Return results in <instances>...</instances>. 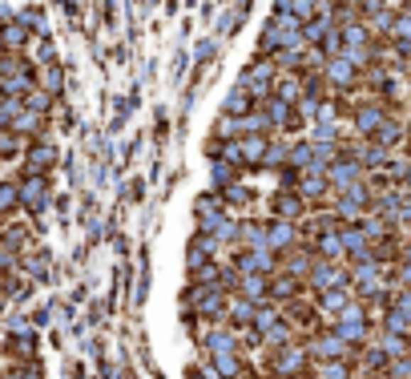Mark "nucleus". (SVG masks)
<instances>
[{"instance_id":"2eb2a0df","label":"nucleus","mask_w":411,"mask_h":379,"mask_svg":"<svg viewBox=\"0 0 411 379\" xmlns=\"http://www.w3.org/2000/svg\"><path fill=\"white\" fill-rule=\"evenodd\" d=\"M238 327H222V319L210 327V335L202 339V347H206V355H222V351H238Z\"/></svg>"},{"instance_id":"393cba45","label":"nucleus","mask_w":411,"mask_h":379,"mask_svg":"<svg viewBox=\"0 0 411 379\" xmlns=\"http://www.w3.org/2000/svg\"><path fill=\"white\" fill-rule=\"evenodd\" d=\"M283 165H290V141L278 133V138H270V145H266L262 170H283Z\"/></svg>"},{"instance_id":"0eeeda50","label":"nucleus","mask_w":411,"mask_h":379,"mask_svg":"<svg viewBox=\"0 0 411 379\" xmlns=\"http://www.w3.org/2000/svg\"><path fill=\"white\" fill-rule=\"evenodd\" d=\"M234 266L242 270V275H274L278 270V254L270 251V246H258V251H242L234 254Z\"/></svg>"},{"instance_id":"a19ab883","label":"nucleus","mask_w":411,"mask_h":379,"mask_svg":"<svg viewBox=\"0 0 411 379\" xmlns=\"http://www.w3.org/2000/svg\"><path fill=\"white\" fill-rule=\"evenodd\" d=\"M214 53H218V40H202V45H198V49H194V57H198V69H206V65H210L214 61Z\"/></svg>"},{"instance_id":"de8ad7c7","label":"nucleus","mask_w":411,"mask_h":379,"mask_svg":"<svg viewBox=\"0 0 411 379\" xmlns=\"http://www.w3.org/2000/svg\"><path fill=\"white\" fill-rule=\"evenodd\" d=\"M407 121H411V101H407Z\"/></svg>"},{"instance_id":"a211bd4d","label":"nucleus","mask_w":411,"mask_h":379,"mask_svg":"<svg viewBox=\"0 0 411 379\" xmlns=\"http://www.w3.org/2000/svg\"><path fill=\"white\" fill-rule=\"evenodd\" d=\"M53 162H57V150H53L49 141H37V145L25 150V174H49Z\"/></svg>"},{"instance_id":"4468645a","label":"nucleus","mask_w":411,"mask_h":379,"mask_svg":"<svg viewBox=\"0 0 411 379\" xmlns=\"http://www.w3.org/2000/svg\"><path fill=\"white\" fill-rule=\"evenodd\" d=\"M299 194L307 202H335V190L327 182V174H314V170H302L299 177Z\"/></svg>"},{"instance_id":"aec40b11","label":"nucleus","mask_w":411,"mask_h":379,"mask_svg":"<svg viewBox=\"0 0 411 379\" xmlns=\"http://www.w3.org/2000/svg\"><path fill=\"white\" fill-rule=\"evenodd\" d=\"M234 295H242L250 303H266V299H270V275H242Z\"/></svg>"},{"instance_id":"7ed1b4c3","label":"nucleus","mask_w":411,"mask_h":379,"mask_svg":"<svg viewBox=\"0 0 411 379\" xmlns=\"http://www.w3.org/2000/svg\"><path fill=\"white\" fill-rule=\"evenodd\" d=\"M311 355H314V359H323V363H327V359H351V363H359V347L347 343L335 327L323 331V335H314V339H311Z\"/></svg>"},{"instance_id":"bb28decb","label":"nucleus","mask_w":411,"mask_h":379,"mask_svg":"<svg viewBox=\"0 0 411 379\" xmlns=\"http://www.w3.org/2000/svg\"><path fill=\"white\" fill-rule=\"evenodd\" d=\"M234 182H238V165L222 162V158H218V162H210V190H218V194H222V190L234 186Z\"/></svg>"},{"instance_id":"ea45409f","label":"nucleus","mask_w":411,"mask_h":379,"mask_svg":"<svg viewBox=\"0 0 411 379\" xmlns=\"http://www.w3.org/2000/svg\"><path fill=\"white\" fill-rule=\"evenodd\" d=\"M25 270H28L33 278H45V275H49V254H28V258H25Z\"/></svg>"},{"instance_id":"9d476101","label":"nucleus","mask_w":411,"mask_h":379,"mask_svg":"<svg viewBox=\"0 0 411 379\" xmlns=\"http://www.w3.org/2000/svg\"><path fill=\"white\" fill-rule=\"evenodd\" d=\"M270 214L274 218H287V222H302V214H307V198H302L299 190H274L270 194Z\"/></svg>"},{"instance_id":"37998d69","label":"nucleus","mask_w":411,"mask_h":379,"mask_svg":"<svg viewBox=\"0 0 411 379\" xmlns=\"http://www.w3.org/2000/svg\"><path fill=\"white\" fill-rule=\"evenodd\" d=\"M129 198H133V202H141V198H146V182H141V177H133V182H129Z\"/></svg>"},{"instance_id":"6ab92c4d","label":"nucleus","mask_w":411,"mask_h":379,"mask_svg":"<svg viewBox=\"0 0 411 379\" xmlns=\"http://www.w3.org/2000/svg\"><path fill=\"white\" fill-rule=\"evenodd\" d=\"M314 263H319V254H314V246H295V251L287 254V275H295V278H311V270H314Z\"/></svg>"},{"instance_id":"cd10ccee","label":"nucleus","mask_w":411,"mask_h":379,"mask_svg":"<svg viewBox=\"0 0 411 379\" xmlns=\"http://www.w3.org/2000/svg\"><path fill=\"white\" fill-rule=\"evenodd\" d=\"M40 126H45V114H37V109H21L13 121V133H21V138H37Z\"/></svg>"},{"instance_id":"5701e85b","label":"nucleus","mask_w":411,"mask_h":379,"mask_svg":"<svg viewBox=\"0 0 411 379\" xmlns=\"http://www.w3.org/2000/svg\"><path fill=\"white\" fill-rule=\"evenodd\" d=\"M274 97H278V101H299L302 97V73H278L274 77Z\"/></svg>"},{"instance_id":"9b49d317","label":"nucleus","mask_w":411,"mask_h":379,"mask_svg":"<svg viewBox=\"0 0 411 379\" xmlns=\"http://www.w3.org/2000/svg\"><path fill=\"white\" fill-rule=\"evenodd\" d=\"M407 133H411V129H407V121H403V117H399V114H387V117H383V126H379V129L371 133V141H379L383 150L395 153V150H403Z\"/></svg>"},{"instance_id":"f257e3e1","label":"nucleus","mask_w":411,"mask_h":379,"mask_svg":"<svg viewBox=\"0 0 411 379\" xmlns=\"http://www.w3.org/2000/svg\"><path fill=\"white\" fill-rule=\"evenodd\" d=\"M302 40V21L295 13H270V21L262 25L258 37V57H274L278 49H299Z\"/></svg>"},{"instance_id":"58836bf2","label":"nucleus","mask_w":411,"mask_h":379,"mask_svg":"<svg viewBox=\"0 0 411 379\" xmlns=\"http://www.w3.org/2000/svg\"><path fill=\"white\" fill-rule=\"evenodd\" d=\"M383 375H387V379H411V355H399V359H391Z\"/></svg>"},{"instance_id":"f3484780","label":"nucleus","mask_w":411,"mask_h":379,"mask_svg":"<svg viewBox=\"0 0 411 379\" xmlns=\"http://www.w3.org/2000/svg\"><path fill=\"white\" fill-rule=\"evenodd\" d=\"M311 246H314L319 258H327V263H343V258H347V246H343V234H339V230H327V234L311 238Z\"/></svg>"},{"instance_id":"b1692460","label":"nucleus","mask_w":411,"mask_h":379,"mask_svg":"<svg viewBox=\"0 0 411 379\" xmlns=\"http://www.w3.org/2000/svg\"><path fill=\"white\" fill-rule=\"evenodd\" d=\"M375 347L387 355V359H399V355H411V335H399V331H383Z\"/></svg>"},{"instance_id":"20e7f679","label":"nucleus","mask_w":411,"mask_h":379,"mask_svg":"<svg viewBox=\"0 0 411 379\" xmlns=\"http://www.w3.org/2000/svg\"><path fill=\"white\" fill-rule=\"evenodd\" d=\"M327 182H331V190H347V186H355V182H367V170L359 165V158L355 153H339L335 162H331V170H327Z\"/></svg>"},{"instance_id":"c03bdc74","label":"nucleus","mask_w":411,"mask_h":379,"mask_svg":"<svg viewBox=\"0 0 411 379\" xmlns=\"http://www.w3.org/2000/svg\"><path fill=\"white\" fill-rule=\"evenodd\" d=\"M399 282L411 287V258H403V266H399Z\"/></svg>"},{"instance_id":"49530a36","label":"nucleus","mask_w":411,"mask_h":379,"mask_svg":"<svg viewBox=\"0 0 411 379\" xmlns=\"http://www.w3.org/2000/svg\"><path fill=\"white\" fill-rule=\"evenodd\" d=\"M403 258H411V242H407V251H403Z\"/></svg>"},{"instance_id":"f03ea898","label":"nucleus","mask_w":411,"mask_h":379,"mask_svg":"<svg viewBox=\"0 0 411 379\" xmlns=\"http://www.w3.org/2000/svg\"><path fill=\"white\" fill-rule=\"evenodd\" d=\"M335 331H339L347 343L363 347V343H367V335H371V315H367V307L355 299V303H351L343 315H335Z\"/></svg>"},{"instance_id":"a18cd8bd","label":"nucleus","mask_w":411,"mask_h":379,"mask_svg":"<svg viewBox=\"0 0 411 379\" xmlns=\"http://www.w3.org/2000/svg\"><path fill=\"white\" fill-rule=\"evenodd\" d=\"M4 53H9V49H4V37H0V57H4Z\"/></svg>"},{"instance_id":"4be33fe9","label":"nucleus","mask_w":411,"mask_h":379,"mask_svg":"<svg viewBox=\"0 0 411 379\" xmlns=\"http://www.w3.org/2000/svg\"><path fill=\"white\" fill-rule=\"evenodd\" d=\"M254 311H258V303H250V299L234 295L230 307H226V319H230V327H254Z\"/></svg>"},{"instance_id":"ddd939ff","label":"nucleus","mask_w":411,"mask_h":379,"mask_svg":"<svg viewBox=\"0 0 411 379\" xmlns=\"http://www.w3.org/2000/svg\"><path fill=\"white\" fill-rule=\"evenodd\" d=\"M21 206H28L33 214H40L49 206V182H45V174H28L21 182Z\"/></svg>"},{"instance_id":"72a5a7b5","label":"nucleus","mask_w":411,"mask_h":379,"mask_svg":"<svg viewBox=\"0 0 411 379\" xmlns=\"http://www.w3.org/2000/svg\"><path fill=\"white\" fill-rule=\"evenodd\" d=\"M0 37H4V49H25L33 33H28V25H25V21H21V25H9V28H0Z\"/></svg>"},{"instance_id":"f8f14e48","label":"nucleus","mask_w":411,"mask_h":379,"mask_svg":"<svg viewBox=\"0 0 411 379\" xmlns=\"http://www.w3.org/2000/svg\"><path fill=\"white\" fill-rule=\"evenodd\" d=\"M355 299H359V295H355V287H335V291H323V295H314V307H319V315H343V311H347L351 303H355Z\"/></svg>"},{"instance_id":"4c0bfd02","label":"nucleus","mask_w":411,"mask_h":379,"mask_svg":"<svg viewBox=\"0 0 411 379\" xmlns=\"http://www.w3.org/2000/svg\"><path fill=\"white\" fill-rule=\"evenodd\" d=\"M25 109L49 114V109H53V93H45V89H28V93H25Z\"/></svg>"},{"instance_id":"dca6fc26","label":"nucleus","mask_w":411,"mask_h":379,"mask_svg":"<svg viewBox=\"0 0 411 379\" xmlns=\"http://www.w3.org/2000/svg\"><path fill=\"white\" fill-rule=\"evenodd\" d=\"M226 214V202H222V194L218 190H202L198 198H194V218H198V226H206L210 218Z\"/></svg>"},{"instance_id":"f704fd0d","label":"nucleus","mask_w":411,"mask_h":379,"mask_svg":"<svg viewBox=\"0 0 411 379\" xmlns=\"http://www.w3.org/2000/svg\"><path fill=\"white\" fill-rule=\"evenodd\" d=\"M262 343H266V347H274V351H278V347H287V343H290V327L278 319L270 331H262Z\"/></svg>"},{"instance_id":"a878e982","label":"nucleus","mask_w":411,"mask_h":379,"mask_svg":"<svg viewBox=\"0 0 411 379\" xmlns=\"http://www.w3.org/2000/svg\"><path fill=\"white\" fill-rule=\"evenodd\" d=\"M299 291H302V278H295V275H270V299H274V303L295 299Z\"/></svg>"},{"instance_id":"412c9836","label":"nucleus","mask_w":411,"mask_h":379,"mask_svg":"<svg viewBox=\"0 0 411 379\" xmlns=\"http://www.w3.org/2000/svg\"><path fill=\"white\" fill-rule=\"evenodd\" d=\"M250 109H258V101H254L242 85H234L230 93H226V101H222V114L226 117H246Z\"/></svg>"},{"instance_id":"2f4dec72","label":"nucleus","mask_w":411,"mask_h":379,"mask_svg":"<svg viewBox=\"0 0 411 379\" xmlns=\"http://www.w3.org/2000/svg\"><path fill=\"white\" fill-rule=\"evenodd\" d=\"M387 40L391 45H411V13L407 9H399L395 25H391V33H387Z\"/></svg>"},{"instance_id":"7c9ffc66","label":"nucleus","mask_w":411,"mask_h":379,"mask_svg":"<svg viewBox=\"0 0 411 379\" xmlns=\"http://www.w3.org/2000/svg\"><path fill=\"white\" fill-rule=\"evenodd\" d=\"M290 165L295 170H311L314 165V141H290Z\"/></svg>"},{"instance_id":"c85d7f7f","label":"nucleus","mask_w":411,"mask_h":379,"mask_svg":"<svg viewBox=\"0 0 411 379\" xmlns=\"http://www.w3.org/2000/svg\"><path fill=\"white\" fill-rule=\"evenodd\" d=\"M238 242H242L246 251L266 246V222H242V226H238Z\"/></svg>"},{"instance_id":"09e8293b","label":"nucleus","mask_w":411,"mask_h":379,"mask_svg":"<svg viewBox=\"0 0 411 379\" xmlns=\"http://www.w3.org/2000/svg\"><path fill=\"white\" fill-rule=\"evenodd\" d=\"M0 379H4V375H0Z\"/></svg>"},{"instance_id":"1a4fd4ad","label":"nucleus","mask_w":411,"mask_h":379,"mask_svg":"<svg viewBox=\"0 0 411 379\" xmlns=\"http://www.w3.org/2000/svg\"><path fill=\"white\" fill-rule=\"evenodd\" d=\"M266 246L274 254H290L299 246V222H287V218H270L266 222Z\"/></svg>"},{"instance_id":"39448f33","label":"nucleus","mask_w":411,"mask_h":379,"mask_svg":"<svg viewBox=\"0 0 411 379\" xmlns=\"http://www.w3.org/2000/svg\"><path fill=\"white\" fill-rule=\"evenodd\" d=\"M323 73H327V81H331L335 93H351V89L363 85V73H367V69H359V65L347 61V57H331Z\"/></svg>"},{"instance_id":"c756f323","label":"nucleus","mask_w":411,"mask_h":379,"mask_svg":"<svg viewBox=\"0 0 411 379\" xmlns=\"http://www.w3.org/2000/svg\"><path fill=\"white\" fill-rule=\"evenodd\" d=\"M254 198H258V190L246 186V182H234V186L222 190V202H226V206H250Z\"/></svg>"},{"instance_id":"423d86ee","label":"nucleus","mask_w":411,"mask_h":379,"mask_svg":"<svg viewBox=\"0 0 411 379\" xmlns=\"http://www.w3.org/2000/svg\"><path fill=\"white\" fill-rule=\"evenodd\" d=\"M351 282V270H343L339 263H327V258H319L311 270V278H307V287H311L314 295H323V291H335V287H347Z\"/></svg>"},{"instance_id":"c9c22d12","label":"nucleus","mask_w":411,"mask_h":379,"mask_svg":"<svg viewBox=\"0 0 411 379\" xmlns=\"http://www.w3.org/2000/svg\"><path fill=\"white\" fill-rule=\"evenodd\" d=\"M61 85H65V73H61V65H45V73H40V89L45 93H61Z\"/></svg>"},{"instance_id":"79ce46f5","label":"nucleus","mask_w":411,"mask_h":379,"mask_svg":"<svg viewBox=\"0 0 411 379\" xmlns=\"http://www.w3.org/2000/svg\"><path fill=\"white\" fill-rule=\"evenodd\" d=\"M165 133H170V117H165V114H158V121H153V138H158V141H165Z\"/></svg>"},{"instance_id":"6e6552de","label":"nucleus","mask_w":411,"mask_h":379,"mask_svg":"<svg viewBox=\"0 0 411 379\" xmlns=\"http://www.w3.org/2000/svg\"><path fill=\"white\" fill-rule=\"evenodd\" d=\"M307 363H311V347H278L274 351V371L287 379H302L307 375Z\"/></svg>"},{"instance_id":"473e14b6","label":"nucleus","mask_w":411,"mask_h":379,"mask_svg":"<svg viewBox=\"0 0 411 379\" xmlns=\"http://www.w3.org/2000/svg\"><path fill=\"white\" fill-rule=\"evenodd\" d=\"M351 359H327V363H319V371L314 375L319 379H351Z\"/></svg>"},{"instance_id":"e433bc0d","label":"nucleus","mask_w":411,"mask_h":379,"mask_svg":"<svg viewBox=\"0 0 411 379\" xmlns=\"http://www.w3.org/2000/svg\"><path fill=\"white\" fill-rule=\"evenodd\" d=\"M274 323H278V307H274V303H258V311H254V331L262 335V331H270Z\"/></svg>"}]
</instances>
